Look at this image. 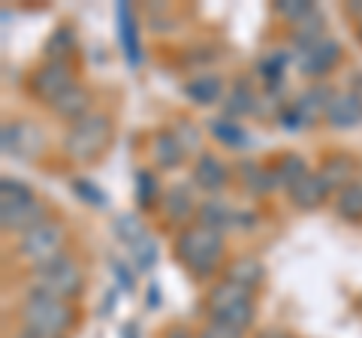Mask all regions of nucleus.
Segmentation results:
<instances>
[{
  "instance_id": "obj_5",
  "label": "nucleus",
  "mask_w": 362,
  "mask_h": 338,
  "mask_svg": "<svg viewBox=\"0 0 362 338\" xmlns=\"http://www.w3.org/2000/svg\"><path fill=\"white\" fill-rule=\"evenodd\" d=\"M16 260L28 263L30 269H40L45 263H52L54 257H61L66 251V223L61 218H49L40 227H33L30 233L18 235L16 242Z\"/></svg>"
},
{
  "instance_id": "obj_29",
  "label": "nucleus",
  "mask_w": 362,
  "mask_h": 338,
  "mask_svg": "<svg viewBox=\"0 0 362 338\" xmlns=\"http://www.w3.org/2000/svg\"><path fill=\"white\" fill-rule=\"evenodd\" d=\"M272 173H275V182L281 190H290V187H296L302 178L311 175V166L299 151H284L272 161Z\"/></svg>"
},
{
  "instance_id": "obj_1",
  "label": "nucleus",
  "mask_w": 362,
  "mask_h": 338,
  "mask_svg": "<svg viewBox=\"0 0 362 338\" xmlns=\"http://www.w3.org/2000/svg\"><path fill=\"white\" fill-rule=\"evenodd\" d=\"M173 257L181 263L190 281L214 284L218 278H223L226 269V235L202 227V223H190V227L175 233Z\"/></svg>"
},
{
  "instance_id": "obj_7",
  "label": "nucleus",
  "mask_w": 362,
  "mask_h": 338,
  "mask_svg": "<svg viewBox=\"0 0 362 338\" xmlns=\"http://www.w3.org/2000/svg\"><path fill=\"white\" fill-rule=\"evenodd\" d=\"M78 82L73 61H42L28 76V94L42 106H52L61 94H66Z\"/></svg>"
},
{
  "instance_id": "obj_20",
  "label": "nucleus",
  "mask_w": 362,
  "mask_h": 338,
  "mask_svg": "<svg viewBox=\"0 0 362 338\" xmlns=\"http://www.w3.org/2000/svg\"><path fill=\"white\" fill-rule=\"evenodd\" d=\"M290 61H293L290 49H269L266 54H259V61L254 66V78L263 85V91H272V94L284 91V73Z\"/></svg>"
},
{
  "instance_id": "obj_6",
  "label": "nucleus",
  "mask_w": 362,
  "mask_h": 338,
  "mask_svg": "<svg viewBox=\"0 0 362 338\" xmlns=\"http://www.w3.org/2000/svg\"><path fill=\"white\" fill-rule=\"evenodd\" d=\"M33 287H40L45 293L66 302H78V296L85 293V269L78 263V257L64 251L61 257H54L52 263H45L40 269H33Z\"/></svg>"
},
{
  "instance_id": "obj_46",
  "label": "nucleus",
  "mask_w": 362,
  "mask_h": 338,
  "mask_svg": "<svg viewBox=\"0 0 362 338\" xmlns=\"http://www.w3.org/2000/svg\"><path fill=\"white\" fill-rule=\"evenodd\" d=\"M115 293L118 290H109V296L103 299V308H100V314H112V308H115Z\"/></svg>"
},
{
  "instance_id": "obj_13",
  "label": "nucleus",
  "mask_w": 362,
  "mask_h": 338,
  "mask_svg": "<svg viewBox=\"0 0 362 338\" xmlns=\"http://www.w3.org/2000/svg\"><path fill=\"white\" fill-rule=\"evenodd\" d=\"M254 82H257L254 76H235L230 82V88H226V97H223V115L226 118L242 121V118L257 115L259 91H257Z\"/></svg>"
},
{
  "instance_id": "obj_35",
  "label": "nucleus",
  "mask_w": 362,
  "mask_h": 338,
  "mask_svg": "<svg viewBox=\"0 0 362 338\" xmlns=\"http://www.w3.org/2000/svg\"><path fill=\"white\" fill-rule=\"evenodd\" d=\"M73 194L90 209H109V197L103 187H97L90 178H73Z\"/></svg>"
},
{
  "instance_id": "obj_30",
  "label": "nucleus",
  "mask_w": 362,
  "mask_h": 338,
  "mask_svg": "<svg viewBox=\"0 0 362 338\" xmlns=\"http://www.w3.org/2000/svg\"><path fill=\"white\" fill-rule=\"evenodd\" d=\"M78 49V30L73 25H58L49 40L42 42V58L45 61H73Z\"/></svg>"
},
{
  "instance_id": "obj_48",
  "label": "nucleus",
  "mask_w": 362,
  "mask_h": 338,
  "mask_svg": "<svg viewBox=\"0 0 362 338\" xmlns=\"http://www.w3.org/2000/svg\"><path fill=\"white\" fill-rule=\"evenodd\" d=\"M257 338H287L284 332H278V330H266V332H259Z\"/></svg>"
},
{
  "instance_id": "obj_23",
  "label": "nucleus",
  "mask_w": 362,
  "mask_h": 338,
  "mask_svg": "<svg viewBox=\"0 0 362 338\" xmlns=\"http://www.w3.org/2000/svg\"><path fill=\"white\" fill-rule=\"evenodd\" d=\"M115 18H118V40H121V49H124V58H127L130 66H139L142 64V46H139V16L130 4H121L115 6Z\"/></svg>"
},
{
  "instance_id": "obj_9",
  "label": "nucleus",
  "mask_w": 362,
  "mask_h": 338,
  "mask_svg": "<svg viewBox=\"0 0 362 338\" xmlns=\"http://www.w3.org/2000/svg\"><path fill=\"white\" fill-rule=\"evenodd\" d=\"M190 178H194V187L202 190L206 197H223V190L230 187V182L235 178V166H230L218 151H202L194 169H190Z\"/></svg>"
},
{
  "instance_id": "obj_40",
  "label": "nucleus",
  "mask_w": 362,
  "mask_h": 338,
  "mask_svg": "<svg viewBox=\"0 0 362 338\" xmlns=\"http://www.w3.org/2000/svg\"><path fill=\"white\" fill-rule=\"evenodd\" d=\"M197 338H245V332L233 330L226 323H218V320H206V326L197 332Z\"/></svg>"
},
{
  "instance_id": "obj_17",
  "label": "nucleus",
  "mask_w": 362,
  "mask_h": 338,
  "mask_svg": "<svg viewBox=\"0 0 362 338\" xmlns=\"http://www.w3.org/2000/svg\"><path fill=\"white\" fill-rule=\"evenodd\" d=\"M226 78L221 73H194L187 82H181V94L187 97V103L194 106H214V103H223L226 97Z\"/></svg>"
},
{
  "instance_id": "obj_14",
  "label": "nucleus",
  "mask_w": 362,
  "mask_h": 338,
  "mask_svg": "<svg viewBox=\"0 0 362 338\" xmlns=\"http://www.w3.org/2000/svg\"><path fill=\"white\" fill-rule=\"evenodd\" d=\"M235 182H239V187L251 199H263V197L278 190L272 163H259V161H251V157H245V161L235 163Z\"/></svg>"
},
{
  "instance_id": "obj_33",
  "label": "nucleus",
  "mask_w": 362,
  "mask_h": 338,
  "mask_svg": "<svg viewBox=\"0 0 362 338\" xmlns=\"http://www.w3.org/2000/svg\"><path fill=\"white\" fill-rule=\"evenodd\" d=\"M169 127H173V133L178 136V142L185 145L187 157H194V161H197V157L206 151V148H202V127H199V124H194L190 118H175L173 124H169Z\"/></svg>"
},
{
  "instance_id": "obj_10",
  "label": "nucleus",
  "mask_w": 362,
  "mask_h": 338,
  "mask_svg": "<svg viewBox=\"0 0 362 338\" xmlns=\"http://www.w3.org/2000/svg\"><path fill=\"white\" fill-rule=\"evenodd\" d=\"M199 197H197V190L194 185H173V187H166V194L160 199V218L166 227H173V230H185L190 227V223H197V215H199Z\"/></svg>"
},
{
  "instance_id": "obj_26",
  "label": "nucleus",
  "mask_w": 362,
  "mask_h": 338,
  "mask_svg": "<svg viewBox=\"0 0 362 338\" xmlns=\"http://www.w3.org/2000/svg\"><path fill=\"white\" fill-rule=\"evenodd\" d=\"M206 130H209V136L214 142H221L223 148H230V151H247V148H251V142H254L251 133L245 130V124L226 118V115L209 118L206 121Z\"/></svg>"
},
{
  "instance_id": "obj_2",
  "label": "nucleus",
  "mask_w": 362,
  "mask_h": 338,
  "mask_svg": "<svg viewBox=\"0 0 362 338\" xmlns=\"http://www.w3.org/2000/svg\"><path fill=\"white\" fill-rule=\"evenodd\" d=\"M18 323L40 338H66L78 326V308L76 302L58 299L30 284L18 305Z\"/></svg>"
},
{
  "instance_id": "obj_3",
  "label": "nucleus",
  "mask_w": 362,
  "mask_h": 338,
  "mask_svg": "<svg viewBox=\"0 0 362 338\" xmlns=\"http://www.w3.org/2000/svg\"><path fill=\"white\" fill-rule=\"evenodd\" d=\"M112 136H115V118L103 109H94L90 115H85L82 121H76L64 130L61 154L73 166H94L109 151Z\"/></svg>"
},
{
  "instance_id": "obj_25",
  "label": "nucleus",
  "mask_w": 362,
  "mask_h": 338,
  "mask_svg": "<svg viewBox=\"0 0 362 338\" xmlns=\"http://www.w3.org/2000/svg\"><path fill=\"white\" fill-rule=\"evenodd\" d=\"M235 209L226 197H206L199 202V215H197V223H202V227H209L214 233L226 235L233 227H235Z\"/></svg>"
},
{
  "instance_id": "obj_8",
  "label": "nucleus",
  "mask_w": 362,
  "mask_h": 338,
  "mask_svg": "<svg viewBox=\"0 0 362 338\" xmlns=\"http://www.w3.org/2000/svg\"><path fill=\"white\" fill-rule=\"evenodd\" d=\"M0 139H4V154L16 157V161H40V157L45 154V148H49L45 130L37 121H25V118L4 121Z\"/></svg>"
},
{
  "instance_id": "obj_32",
  "label": "nucleus",
  "mask_w": 362,
  "mask_h": 338,
  "mask_svg": "<svg viewBox=\"0 0 362 338\" xmlns=\"http://www.w3.org/2000/svg\"><path fill=\"white\" fill-rule=\"evenodd\" d=\"M112 230H115V235L127 247H136L139 242H145L151 235L148 227H145L142 215H133V211H124V215H118L115 221H112Z\"/></svg>"
},
{
  "instance_id": "obj_28",
  "label": "nucleus",
  "mask_w": 362,
  "mask_h": 338,
  "mask_svg": "<svg viewBox=\"0 0 362 338\" xmlns=\"http://www.w3.org/2000/svg\"><path fill=\"white\" fill-rule=\"evenodd\" d=\"M223 278H230V281H235V284H242L247 290H259L263 281H266V266L254 254H239V257H233V260H226Z\"/></svg>"
},
{
  "instance_id": "obj_36",
  "label": "nucleus",
  "mask_w": 362,
  "mask_h": 338,
  "mask_svg": "<svg viewBox=\"0 0 362 338\" xmlns=\"http://www.w3.org/2000/svg\"><path fill=\"white\" fill-rule=\"evenodd\" d=\"M314 9H317V4H308V0H278V4L272 6V13L281 21H287V25H296L305 16H311Z\"/></svg>"
},
{
  "instance_id": "obj_37",
  "label": "nucleus",
  "mask_w": 362,
  "mask_h": 338,
  "mask_svg": "<svg viewBox=\"0 0 362 338\" xmlns=\"http://www.w3.org/2000/svg\"><path fill=\"white\" fill-rule=\"evenodd\" d=\"M130 260L139 272H151V266L157 263V245H154L151 235L145 242H139L136 247H130Z\"/></svg>"
},
{
  "instance_id": "obj_38",
  "label": "nucleus",
  "mask_w": 362,
  "mask_h": 338,
  "mask_svg": "<svg viewBox=\"0 0 362 338\" xmlns=\"http://www.w3.org/2000/svg\"><path fill=\"white\" fill-rule=\"evenodd\" d=\"M221 54L214 52V49H206V46H199V49H187V54L181 58V64L190 66V70H197V73H209V66L218 61Z\"/></svg>"
},
{
  "instance_id": "obj_18",
  "label": "nucleus",
  "mask_w": 362,
  "mask_h": 338,
  "mask_svg": "<svg viewBox=\"0 0 362 338\" xmlns=\"http://www.w3.org/2000/svg\"><path fill=\"white\" fill-rule=\"evenodd\" d=\"M323 124L329 130H356L362 124V94L359 91H335Z\"/></svg>"
},
{
  "instance_id": "obj_15",
  "label": "nucleus",
  "mask_w": 362,
  "mask_h": 338,
  "mask_svg": "<svg viewBox=\"0 0 362 338\" xmlns=\"http://www.w3.org/2000/svg\"><path fill=\"white\" fill-rule=\"evenodd\" d=\"M247 299H254V290L235 284L230 278H218L214 284H209L206 296H202V311H206L209 320H214V317H221L226 308L239 305V302H247Z\"/></svg>"
},
{
  "instance_id": "obj_24",
  "label": "nucleus",
  "mask_w": 362,
  "mask_h": 338,
  "mask_svg": "<svg viewBox=\"0 0 362 338\" xmlns=\"http://www.w3.org/2000/svg\"><path fill=\"white\" fill-rule=\"evenodd\" d=\"M323 40H326V16L320 13V6H317L311 16L296 21V25H290V30H287V42H290L293 54L308 52Z\"/></svg>"
},
{
  "instance_id": "obj_19",
  "label": "nucleus",
  "mask_w": 362,
  "mask_h": 338,
  "mask_svg": "<svg viewBox=\"0 0 362 338\" xmlns=\"http://www.w3.org/2000/svg\"><path fill=\"white\" fill-rule=\"evenodd\" d=\"M49 112H52V115L58 118V121H64L66 127H70V124L82 121L85 115H90V112H94V91H90L88 85L76 82L70 91L54 100V103L49 106Z\"/></svg>"
},
{
  "instance_id": "obj_4",
  "label": "nucleus",
  "mask_w": 362,
  "mask_h": 338,
  "mask_svg": "<svg viewBox=\"0 0 362 338\" xmlns=\"http://www.w3.org/2000/svg\"><path fill=\"white\" fill-rule=\"evenodd\" d=\"M49 218H54L52 206L30 185L18 178L0 182V230L6 235H25Z\"/></svg>"
},
{
  "instance_id": "obj_49",
  "label": "nucleus",
  "mask_w": 362,
  "mask_h": 338,
  "mask_svg": "<svg viewBox=\"0 0 362 338\" xmlns=\"http://www.w3.org/2000/svg\"><path fill=\"white\" fill-rule=\"evenodd\" d=\"M356 40L362 42V25H356Z\"/></svg>"
},
{
  "instance_id": "obj_47",
  "label": "nucleus",
  "mask_w": 362,
  "mask_h": 338,
  "mask_svg": "<svg viewBox=\"0 0 362 338\" xmlns=\"http://www.w3.org/2000/svg\"><path fill=\"white\" fill-rule=\"evenodd\" d=\"M124 338H139V330H136L133 323H127V326H124Z\"/></svg>"
},
{
  "instance_id": "obj_11",
  "label": "nucleus",
  "mask_w": 362,
  "mask_h": 338,
  "mask_svg": "<svg viewBox=\"0 0 362 338\" xmlns=\"http://www.w3.org/2000/svg\"><path fill=\"white\" fill-rule=\"evenodd\" d=\"M341 61H344V46L329 37L323 42H317L314 49L296 54V66L308 82H326V76H332Z\"/></svg>"
},
{
  "instance_id": "obj_45",
  "label": "nucleus",
  "mask_w": 362,
  "mask_h": 338,
  "mask_svg": "<svg viewBox=\"0 0 362 338\" xmlns=\"http://www.w3.org/2000/svg\"><path fill=\"white\" fill-rule=\"evenodd\" d=\"M148 308H160V284H151L148 287Z\"/></svg>"
},
{
  "instance_id": "obj_41",
  "label": "nucleus",
  "mask_w": 362,
  "mask_h": 338,
  "mask_svg": "<svg viewBox=\"0 0 362 338\" xmlns=\"http://www.w3.org/2000/svg\"><path fill=\"white\" fill-rule=\"evenodd\" d=\"M112 275L118 278L121 290H127V293H133V290H136V275H133V269H130L127 263H121V260H112Z\"/></svg>"
},
{
  "instance_id": "obj_21",
  "label": "nucleus",
  "mask_w": 362,
  "mask_h": 338,
  "mask_svg": "<svg viewBox=\"0 0 362 338\" xmlns=\"http://www.w3.org/2000/svg\"><path fill=\"white\" fill-rule=\"evenodd\" d=\"M151 163L154 169H160V173H173V169H178L181 163L187 161V151H185V145L178 142V136L173 133V127H160L151 136Z\"/></svg>"
},
{
  "instance_id": "obj_16",
  "label": "nucleus",
  "mask_w": 362,
  "mask_h": 338,
  "mask_svg": "<svg viewBox=\"0 0 362 338\" xmlns=\"http://www.w3.org/2000/svg\"><path fill=\"white\" fill-rule=\"evenodd\" d=\"M332 97H335V88L329 82H308V88L299 91L290 103L302 115V121L308 124V127H314V124H320L326 118V109H329Z\"/></svg>"
},
{
  "instance_id": "obj_42",
  "label": "nucleus",
  "mask_w": 362,
  "mask_h": 338,
  "mask_svg": "<svg viewBox=\"0 0 362 338\" xmlns=\"http://www.w3.org/2000/svg\"><path fill=\"white\" fill-rule=\"evenodd\" d=\"M259 227V215L254 209H239L235 211V227L233 230H239V233H251Z\"/></svg>"
},
{
  "instance_id": "obj_39",
  "label": "nucleus",
  "mask_w": 362,
  "mask_h": 338,
  "mask_svg": "<svg viewBox=\"0 0 362 338\" xmlns=\"http://www.w3.org/2000/svg\"><path fill=\"white\" fill-rule=\"evenodd\" d=\"M275 124H278V127H281V130H287V133H299V130H308V124H305V121H302V115H299V112H296V109H293V103H290V100H287V103H284V109H281V112H278V118H275Z\"/></svg>"
},
{
  "instance_id": "obj_27",
  "label": "nucleus",
  "mask_w": 362,
  "mask_h": 338,
  "mask_svg": "<svg viewBox=\"0 0 362 338\" xmlns=\"http://www.w3.org/2000/svg\"><path fill=\"white\" fill-rule=\"evenodd\" d=\"M287 197H290V206L296 209V211H317L326 199L332 197V190L323 185V178H320V175L311 173L308 178H302L296 187H290V190H287Z\"/></svg>"
},
{
  "instance_id": "obj_43",
  "label": "nucleus",
  "mask_w": 362,
  "mask_h": 338,
  "mask_svg": "<svg viewBox=\"0 0 362 338\" xmlns=\"http://www.w3.org/2000/svg\"><path fill=\"white\" fill-rule=\"evenodd\" d=\"M160 338H197V335L190 332L187 326H181V323H169L166 330L160 332Z\"/></svg>"
},
{
  "instance_id": "obj_22",
  "label": "nucleus",
  "mask_w": 362,
  "mask_h": 338,
  "mask_svg": "<svg viewBox=\"0 0 362 338\" xmlns=\"http://www.w3.org/2000/svg\"><path fill=\"white\" fill-rule=\"evenodd\" d=\"M163 194H166V190L160 185V175H157V169L139 166L133 173V199H136V209H139V215H148V211L160 209Z\"/></svg>"
},
{
  "instance_id": "obj_34",
  "label": "nucleus",
  "mask_w": 362,
  "mask_h": 338,
  "mask_svg": "<svg viewBox=\"0 0 362 338\" xmlns=\"http://www.w3.org/2000/svg\"><path fill=\"white\" fill-rule=\"evenodd\" d=\"M145 25H148L154 33H173V30H178V13L163 6V4L145 6Z\"/></svg>"
},
{
  "instance_id": "obj_31",
  "label": "nucleus",
  "mask_w": 362,
  "mask_h": 338,
  "mask_svg": "<svg viewBox=\"0 0 362 338\" xmlns=\"http://www.w3.org/2000/svg\"><path fill=\"white\" fill-rule=\"evenodd\" d=\"M332 211L344 223H362V178L332 197Z\"/></svg>"
},
{
  "instance_id": "obj_12",
  "label": "nucleus",
  "mask_w": 362,
  "mask_h": 338,
  "mask_svg": "<svg viewBox=\"0 0 362 338\" xmlns=\"http://www.w3.org/2000/svg\"><path fill=\"white\" fill-rule=\"evenodd\" d=\"M314 173L323 178V185L332 194H338V190H344L347 185H354L359 178V161L350 151H329L320 157V166Z\"/></svg>"
},
{
  "instance_id": "obj_44",
  "label": "nucleus",
  "mask_w": 362,
  "mask_h": 338,
  "mask_svg": "<svg viewBox=\"0 0 362 338\" xmlns=\"http://www.w3.org/2000/svg\"><path fill=\"white\" fill-rule=\"evenodd\" d=\"M344 13H347V18L354 21V25H362V4H347Z\"/></svg>"
}]
</instances>
